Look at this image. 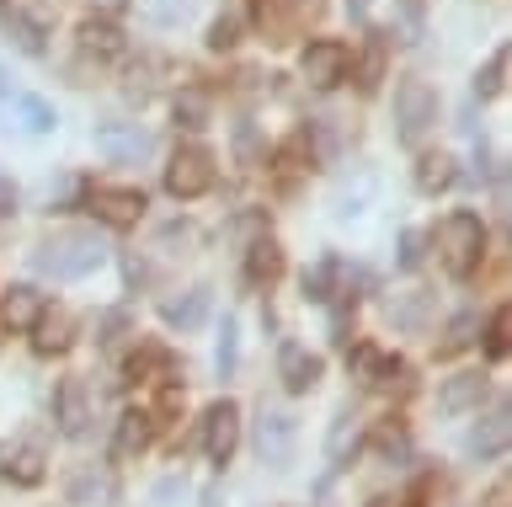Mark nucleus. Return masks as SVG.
I'll return each mask as SVG.
<instances>
[{
  "label": "nucleus",
  "mask_w": 512,
  "mask_h": 507,
  "mask_svg": "<svg viewBox=\"0 0 512 507\" xmlns=\"http://www.w3.org/2000/svg\"><path fill=\"white\" fill-rule=\"evenodd\" d=\"M102 262H107V246L96 230H54L38 241V251H32V267L48 278H86Z\"/></svg>",
  "instance_id": "1"
},
{
  "label": "nucleus",
  "mask_w": 512,
  "mask_h": 507,
  "mask_svg": "<svg viewBox=\"0 0 512 507\" xmlns=\"http://www.w3.org/2000/svg\"><path fill=\"white\" fill-rule=\"evenodd\" d=\"M438 251H443V267L454 278H470L480 257H486V225H480V214L470 209H454L443 219V230H438Z\"/></svg>",
  "instance_id": "2"
},
{
  "label": "nucleus",
  "mask_w": 512,
  "mask_h": 507,
  "mask_svg": "<svg viewBox=\"0 0 512 507\" xmlns=\"http://www.w3.org/2000/svg\"><path fill=\"white\" fill-rule=\"evenodd\" d=\"M432 123H438V91H432L427 81H400L395 86V134H400V145H422Z\"/></svg>",
  "instance_id": "3"
},
{
  "label": "nucleus",
  "mask_w": 512,
  "mask_h": 507,
  "mask_svg": "<svg viewBox=\"0 0 512 507\" xmlns=\"http://www.w3.org/2000/svg\"><path fill=\"white\" fill-rule=\"evenodd\" d=\"M208 187H214V155H208L203 145H182L166 161V193L192 203V198H203Z\"/></svg>",
  "instance_id": "4"
},
{
  "label": "nucleus",
  "mask_w": 512,
  "mask_h": 507,
  "mask_svg": "<svg viewBox=\"0 0 512 507\" xmlns=\"http://www.w3.org/2000/svg\"><path fill=\"white\" fill-rule=\"evenodd\" d=\"M352 65V49L342 38H315L310 49L299 54V75L310 81L315 91H331V86H342V75Z\"/></svg>",
  "instance_id": "5"
},
{
  "label": "nucleus",
  "mask_w": 512,
  "mask_h": 507,
  "mask_svg": "<svg viewBox=\"0 0 512 507\" xmlns=\"http://www.w3.org/2000/svg\"><path fill=\"white\" fill-rule=\"evenodd\" d=\"M96 155H107L112 166H134L150 155V134L139 129V123H123V118H107V123H96Z\"/></svg>",
  "instance_id": "6"
},
{
  "label": "nucleus",
  "mask_w": 512,
  "mask_h": 507,
  "mask_svg": "<svg viewBox=\"0 0 512 507\" xmlns=\"http://www.w3.org/2000/svg\"><path fill=\"white\" fill-rule=\"evenodd\" d=\"M235 443H240V406L235 401H214V406H208V417H203V449H208V459H214V465H230Z\"/></svg>",
  "instance_id": "7"
},
{
  "label": "nucleus",
  "mask_w": 512,
  "mask_h": 507,
  "mask_svg": "<svg viewBox=\"0 0 512 507\" xmlns=\"http://www.w3.org/2000/svg\"><path fill=\"white\" fill-rule=\"evenodd\" d=\"M294 438H299V422L288 417V411H262V422H256V454L267 459V465H288L294 459Z\"/></svg>",
  "instance_id": "8"
},
{
  "label": "nucleus",
  "mask_w": 512,
  "mask_h": 507,
  "mask_svg": "<svg viewBox=\"0 0 512 507\" xmlns=\"http://www.w3.org/2000/svg\"><path fill=\"white\" fill-rule=\"evenodd\" d=\"M91 214L112 230H128L144 219V193L139 187H96L91 193Z\"/></svg>",
  "instance_id": "9"
},
{
  "label": "nucleus",
  "mask_w": 512,
  "mask_h": 507,
  "mask_svg": "<svg viewBox=\"0 0 512 507\" xmlns=\"http://www.w3.org/2000/svg\"><path fill=\"white\" fill-rule=\"evenodd\" d=\"M0 470H6V481H16V486H43V475H48L43 443H32V438L6 443V454H0Z\"/></svg>",
  "instance_id": "10"
},
{
  "label": "nucleus",
  "mask_w": 512,
  "mask_h": 507,
  "mask_svg": "<svg viewBox=\"0 0 512 507\" xmlns=\"http://www.w3.org/2000/svg\"><path fill=\"white\" fill-rule=\"evenodd\" d=\"M59 427H64V438H86V427H91V390L75 374L59 385Z\"/></svg>",
  "instance_id": "11"
},
{
  "label": "nucleus",
  "mask_w": 512,
  "mask_h": 507,
  "mask_svg": "<svg viewBox=\"0 0 512 507\" xmlns=\"http://www.w3.org/2000/svg\"><path fill=\"white\" fill-rule=\"evenodd\" d=\"M278 379H283V390H315L320 385V358L310 353V347H299V342H288L283 353H278Z\"/></svg>",
  "instance_id": "12"
},
{
  "label": "nucleus",
  "mask_w": 512,
  "mask_h": 507,
  "mask_svg": "<svg viewBox=\"0 0 512 507\" xmlns=\"http://www.w3.org/2000/svg\"><path fill=\"white\" fill-rule=\"evenodd\" d=\"M486 385H491L486 374H454V379H443L438 411H443V417H464V411H475L480 401H486Z\"/></svg>",
  "instance_id": "13"
},
{
  "label": "nucleus",
  "mask_w": 512,
  "mask_h": 507,
  "mask_svg": "<svg viewBox=\"0 0 512 507\" xmlns=\"http://www.w3.org/2000/svg\"><path fill=\"white\" fill-rule=\"evenodd\" d=\"M70 342H75V315L64 305H54V310L43 305V315L32 321V347H38V353H64Z\"/></svg>",
  "instance_id": "14"
},
{
  "label": "nucleus",
  "mask_w": 512,
  "mask_h": 507,
  "mask_svg": "<svg viewBox=\"0 0 512 507\" xmlns=\"http://www.w3.org/2000/svg\"><path fill=\"white\" fill-rule=\"evenodd\" d=\"M43 315V294L32 289V283H11L6 299H0V321L11 331H32V321Z\"/></svg>",
  "instance_id": "15"
},
{
  "label": "nucleus",
  "mask_w": 512,
  "mask_h": 507,
  "mask_svg": "<svg viewBox=\"0 0 512 507\" xmlns=\"http://www.w3.org/2000/svg\"><path fill=\"white\" fill-rule=\"evenodd\" d=\"M454 177H459V161L448 150H427L422 161H416V193H448L454 187Z\"/></svg>",
  "instance_id": "16"
},
{
  "label": "nucleus",
  "mask_w": 512,
  "mask_h": 507,
  "mask_svg": "<svg viewBox=\"0 0 512 507\" xmlns=\"http://www.w3.org/2000/svg\"><path fill=\"white\" fill-rule=\"evenodd\" d=\"M80 49L96 54V59H118L123 54V27L107 22V17H86L80 22Z\"/></svg>",
  "instance_id": "17"
},
{
  "label": "nucleus",
  "mask_w": 512,
  "mask_h": 507,
  "mask_svg": "<svg viewBox=\"0 0 512 507\" xmlns=\"http://www.w3.org/2000/svg\"><path fill=\"white\" fill-rule=\"evenodd\" d=\"M507 438H512V417H507V411H491V417L470 433V443H464V449H470L475 459H496V454L507 449Z\"/></svg>",
  "instance_id": "18"
},
{
  "label": "nucleus",
  "mask_w": 512,
  "mask_h": 507,
  "mask_svg": "<svg viewBox=\"0 0 512 507\" xmlns=\"http://www.w3.org/2000/svg\"><path fill=\"white\" fill-rule=\"evenodd\" d=\"M150 411H123V422H118V443H112V454L118 459H134V454H144L150 449Z\"/></svg>",
  "instance_id": "19"
},
{
  "label": "nucleus",
  "mask_w": 512,
  "mask_h": 507,
  "mask_svg": "<svg viewBox=\"0 0 512 507\" xmlns=\"http://www.w3.org/2000/svg\"><path fill=\"white\" fill-rule=\"evenodd\" d=\"M278 273H283V251H278V241H256L251 257H246V278L256 283V289H272V283H278Z\"/></svg>",
  "instance_id": "20"
},
{
  "label": "nucleus",
  "mask_w": 512,
  "mask_h": 507,
  "mask_svg": "<svg viewBox=\"0 0 512 507\" xmlns=\"http://www.w3.org/2000/svg\"><path fill=\"white\" fill-rule=\"evenodd\" d=\"M160 315H166V326L192 331V326L208 315V289H187L182 299H166V305H160Z\"/></svg>",
  "instance_id": "21"
},
{
  "label": "nucleus",
  "mask_w": 512,
  "mask_h": 507,
  "mask_svg": "<svg viewBox=\"0 0 512 507\" xmlns=\"http://www.w3.org/2000/svg\"><path fill=\"white\" fill-rule=\"evenodd\" d=\"M427 315H432V299H427L422 289H411V294H395V299H390V321H395V326H406V331L427 326Z\"/></svg>",
  "instance_id": "22"
},
{
  "label": "nucleus",
  "mask_w": 512,
  "mask_h": 507,
  "mask_svg": "<svg viewBox=\"0 0 512 507\" xmlns=\"http://www.w3.org/2000/svg\"><path fill=\"white\" fill-rule=\"evenodd\" d=\"M0 22H6V38L22 54H43V27L32 22V17H22V11H0Z\"/></svg>",
  "instance_id": "23"
},
{
  "label": "nucleus",
  "mask_w": 512,
  "mask_h": 507,
  "mask_svg": "<svg viewBox=\"0 0 512 507\" xmlns=\"http://www.w3.org/2000/svg\"><path fill=\"white\" fill-rule=\"evenodd\" d=\"M358 438H363V427H358V417H352V411H342V417L331 422V433H326V454L336 459V465H342V459L358 449Z\"/></svg>",
  "instance_id": "24"
},
{
  "label": "nucleus",
  "mask_w": 512,
  "mask_h": 507,
  "mask_svg": "<svg viewBox=\"0 0 512 507\" xmlns=\"http://www.w3.org/2000/svg\"><path fill=\"white\" fill-rule=\"evenodd\" d=\"M256 27H262L267 43H288V38H294V17H288L278 0H262V6H256Z\"/></svg>",
  "instance_id": "25"
},
{
  "label": "nucleus",
  "mask_w": 512,
  "mask_h": 507,
  "mask_svg": "<svg viewBox=\"0 0 512 507\" xmlns=\"http://www.w3.org/2000/svg\"><path fill=\"white\" fill-rule=\"evenodd\" d=\"M475 331H480V315H454V321H448V331H443V342H438V358L464 353V347L475 342Z\"/></svg>",
  "instance_id": "26"
},
{
  "label": "nucleus",
  "mask_w": 512,
  "mask_h": 507,
  "mask_svg": "<svg viewBox=\"0 0 512 507\" xmlns=\"http://www.w3.org/2000/svg\"><path fill=\"white\" fill-rule=\"evenodd\" d=\"M11 107H16V118H22V129H32V134H48L54 129V107H48L43 97H11Z\"/></svg>",
  "instance_id": "27"
},
{
  "label": "nucleus",
  "mask_w": 512,
  "mask_h": 507,
  "mask_svg": "<svg viewBox=\"0 0 512 507\" xmlns=\"http://www.w3.org/2000/svg\"><path fill=\"white\" fill-rule=\"evenodd\" d=\"M70 502H75V507H86V502H112V481H107V475H96V470H80L75 481H70Z\"/></svg>",
  "instance_id": "28"
},
{
  "label": "nucleus",
  "mask_w": 512,
  "mask_h": 507,
  "mask_svg": "<svg viewBox=\"0 0 512 507\" xmlns=\"http://www.w3.org/2000/svg\"><path fill=\"white\" fill-rule=\"evenodd\" d=\"M507 91V49L486 59V70H475V97H502Z\"/></svg>",
  "instance_id": "29"
},
{
  "label": "nucleus",
  "mask_w": 512,
  "mask_h": 507,
  "mask_svg": "<svg viewBox=\"0 0 512 507\" xmlns=\"http://www.w3.org/2000/svg\"><path fill=\"white\" fill-rule=\"evenodd\" d=\"M358 374H363V385H390V379L400 374V363L374 353V347H358Z\"/></svg>",
  "instance_id": "30"
},
{
  "label": "nucleus",
  "mask_w": 512,
  "mask_h": 507,
  "mask_svg": "<svg viewBox=\"0 0 512 507\" xmlns=\"http://www.w3.org/2000/svg\"><path fill=\"white\" fill-rule=\"evenodd\" d=\"M507 347H512V315L496 310L491 315V331H486V353L491 358H507Z\"/></svg>",
  "instance_id": "31"
},
{
  "label": "nucleus",
  "mask_w": 512,
  "mask_h": 507,
  "mask_svg": "<svg viewBox=\"0 0 512 507\" xmlns=\"http://www.w3.org/2000/svg\"><path fill=\"white\" fill-rule=\"evenodd\" d=\"M235 337H240V331H235L230 315H224V331H219V347H214V363H219V374H224V379L235 374Z\"/></svg>",
  "instance_id": "32"
},
{
  "label": "nucleus",
  "mask_w": 512,
  "mask_h": 507,
  "mask_svg": "<svg viewBox=\"0 0 512 507\" xmlns=\"http://www.w3.org/2000/svg\"><path fill=\"white\" fill-rule=\"evenodd\" d=\"M379 81H384V43L374 38V43H368V54H363V81H358V86L374 91Z\"/></svg>",
  "instance_id": "33"
},
{
  "label": "nucleus",
  "mask_w": 512,
  "mask_h": 507,
  "mask_svg": "<svg viewBox=\"0 0 512 507\" xmlns=\"http://www.w3.org/2000/svg\"><path fill=\"white\" fill-rule=\"evenodd\" d=\"M416 497H422V507H448V502H454V486H448L443 475H427Z\"/></svg>",
  "instance_id": "34"
},
{
  "label": "nucleus",
  "mask_w": 512,
  "mask_h": 507,
  "mask_svg": "<svg viewBox=\"0 0 512 507\" xmlns=\"http://www.w3.org/2000/svg\"><path fill=\"white\" fill-rule=\"evenodd\" d=\"M240 43V22L235 17H219L214 27H208V49H235Z\"/></svg>",
  "instance_id": "35"
},
{
  "label": "nucleus",
  "mask_w": 512,
  "mask_h": 507,
  "mask_svg": "<svg viewBox=\"0 0 512 507\" xmlns=\"http://www.w3.org/2000/svg\"><path fill=\"white\" fill-rule=\"evenodd\" d=\"M416 262H422V235L406 230L400 235V267H416Z\"/></svg>",
  "instance_id": "36"
},
{
  "label": "nucleus",
  "mask_w": 512,
  "mask_h": 507,
  "mask_svg": "<svg viewBox=\"0 0 512 507\" xmlns=\"http://www.w3.org/2000/svg\"><path fill=\"white\" fill-rule=\"evenodd\" d=\"M123 326H128V315H123V310H112L107 321H102V331H107L102 342H107V347H118V337H123Z\"/></svg>",
  "instance_id": "37"
},
{
  "label": "nucleus",
  "mask_w": 512,
  "mask_h": 507,
  "mask_svg": "<svg viewBox=\"0 0 512 507\" xmlns=\"http://www.w3.org/2000/svg\"><path fill=\"white\" fill-rule=\"evenodd\" d=\"M368 507H400V502H390V497H374V502H368Z\"/></svg>",
  "instance_id": "38"
},
{
  "label": "nucleus",
  "mask_w": 512,
  "mask_h": 507,
  "mask_svg": "<svg viewBox=\"0 0 512 507\" xmlns=\"http://www.w3.org/2000/svg\"><path fill=\"white\" fill-rule=\"evenodd\" d=\"M0 97H6V70H0Z\"/></svg>",
  "instance_id": "39"
},
{
  "label": "nucleus",
  "mask_w": 512,
  "mask_h": 507,
  "mask_svg": "<svg viewBox=\"0 0 512 507\" xmlns=\"http://www.w3.org/2000/svg\"><path fill=\"white\" fill-rule=\"evenodd\" d=\"M406 6H411V11H422V0H406Z\"/></svg>",
  "instance_id": "40"
}]
</instances>
